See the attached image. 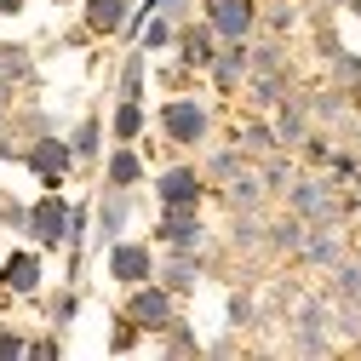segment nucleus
<instances>
[{"instance_id":"nucleus-1","label":"nucleus","mask_w":361,"mask_h":361,"mask_svg":"<svg viewBox=\"0 0 361 361\" xmlns=\"http://www.w3.org/2000/svg\"><path fill=\"white\" fill-rule=\"evenodd\" d=\"M166 132H172L178 144H190V138L207 132V115H201L195 104H172V109H166Z\"/></svg>"},{"instance_id":"nucleus-2","label":"nucleus","mask_w":361,"mask_h":361,"mask_svg":"<svg viewBox=\"0 0 361 361\" xmlns=\"http://www.w3.org/2000/svg\"><path fill=\"white\" fill-rule=\"evenodd\" d=\"M195 195H201V178H195V172L178 166V172H166V178H161V201H166V207H190Z\"/></svg>"},{"instance_id":"nucleus-3","label":"nucleus","mask_w":361,"mask_h":361,"mask_svg":"<svg viewBox=\"0 0 361 361\" xmlns=\"http://www.w3.org/2000/svg\"><path fill=\"white\" fill-rule=\"evenodd\" d=\"M29 224H35V241H63V224H69V212H63V201H40Z\"/></svg>"},{"instance_id":"nucleus-4","label":"nucleus","mask_w":361,"mask_h":361,"mask_svg":"<svg viewBox=\"0 0 361 361\" xmlns=\"http://www.w3.org/2000/svg\"><path fill=\"white\" fill-rule=\"evenodd\" d=\"M109 269H115L121 281H144V276H149V252H144V247H115V252H109Z\"/></svg>"},{"instance_id":"nucleus-5","label":"nucleus","mask_w":361,"mask_h":361,"mask_svg":"<svg viewBox=\"0 0 361 361\" xmlns=\"http://www.w3.org/2000/svg\"><path fill=\"white\" fill-rule=\"evenodd\" d=\"M166 315H172L166 293H138V298H132V322H138V327H166Z\"/></svg>"},{"instance_id":"nucleus-6","label":"nucleus","mask_w":361,"mask_h":361,"mask_svg":"<svg viewBox=\"0 0 361 361\" xmlns=\"http://www.w3.org/2000/svg\"><path fill=\"white\" fill-rule=\"evenodd\" d=\"M212 23H218L224 35H241V29L252 23V6H247V0H212Z\"/></svg>"},{"instance_id":"nucleus-7","label":"nucleus","mask_w":361,"mask_h":361,"mask_svg":"<svg viewBox=\"0 0 361 361\" xmlns=\"http://www.w3.org/2000/svg\"><path fill=\"white\" fill-rule=\"evenodd\" d=\"M121 18H126V0H92L86 6V23L92 29H121Z\"/></svg>"},{"instance_id":"nucleus-8","label":"nucleus","mask_w":361,"mask_h":361,"mask_svg":"<svg viewBox=\"0 0 361 361\" xmlns=\"http://www.w3.org/2000/svg\"><path fill=\"white\" fill-rule=\"evenodd\" d=\"M35 281H40V264L18 252V258L6 264V287H18V293H35Z\"/></svg>"},{"instance_id":"nucleus-9","label":"nucleus","mask_w":361,"mask_h":361,"mask_svg":"<svg viewBox=\"0 0 361 361\" xmlns=\"http://www.w3.org/2000/svg\"><path fill=\"white\" fill-rule=\"evenodd\" d=\"M35 166L47 172V184H52V178L69 166V149H63V144H40V149H35Z\"/></svg>"},{"instance_id":"nucleus-10","label":"nucleus","mask_w":361,"mask_h":361,"mask_svg":"<svg viewBox=\"0 0 361 361\" xmlns=\"http://www.w3.org/2000/svg\"><path fill=\"white\" fill-rule=\"evenodd\" d=\"M109 178H115V184H132V178H138V161H132V155H115V161H109Z\"/></svg>"},{"instance_id":"nucleus-11","label":"nucleus","mask_w":361,"mask_h":361,"mask_svg":"<svg viewBox=\"0 0 361 361\" xmlns=\"http://www.w3.org/2000/svg\"><path fill=\"white\" fill-rule=\"evenodd\" d=\"M166 241H195V224L190 218H166Z\"/></svg>"},{"instance_id":"nucleus-12","label":"nucleus","mask_w":361,"mask_h":361,"mask_svg":"<svg viewBox=\"0 0 361 361\" xmlns=\"http://www.w3.org/2000/svg\"><path fill=\"white\" fill-rule=\"evenodd\" d=\"M115 126H121V138H132V132H138V109H132V104H126V109H121V121H115Z\"/></svg>"},{"instance_id":"nucleus-13","label":"nucleus","mask_w":361,"mask_h":361,"mask_svg":"<svg viewBox=\"0 0 361 361\" xmlns=\"http://www.w3.org/2000/svg\"><path fill=\"white\" fill-rule=\"evenodd\" d=\"M0 355H23V344L18 338H0Z\"/></svg>"}]
</instances>
